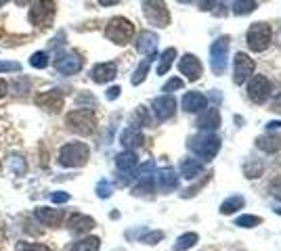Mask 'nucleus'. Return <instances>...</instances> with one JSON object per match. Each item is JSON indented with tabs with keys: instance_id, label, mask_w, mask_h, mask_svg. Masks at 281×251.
Wrapping results in <instances>:
<instances>
[{
	"instance_id": "nucleus-1",
	"label": "nucleus",
	"mask_w": 281,
	"mask_h": 251,
	"mask_svg": "<svg viewBox=\"0 0 281 251\" xmlns=\"http://www.w3.org/2000/svg\"><path fill=\"white\" fill-rule=\"evenodd\" d=\"M89 155H91V149L86 143H80V141L68 143V145H63L61 151H59V166H63V168H82L86 162H89Z\"/></svg>"
},
{
	"instance_id": "nucleus-2",
	"label": "nucleus",
	"mask_w": 281,
	"mask_h": 251,
	"mask_svg": "<svg viewBox=\"0 0 281 251\" xmlns=\"http://www.w3.org/2000/svg\"><path fill=\"white\" fill-rule=\"evenodd\" d=\"M189 149L202 159H212L221 151V139L212 132H200L189 139Z\"/></svg>"
},
{
	"instance_id": "nucleus-3",
	"label": "nucleus",
	"mask_w": 281,
	"mask_h": 251,
	"mask_svg": "<svg viewBox=\"0 0 281 251\" xmlns=\"http://www.w3.org/2000/svg\"><path fill=\"white\" fill-rule=\"evenodd\" d=\"M66 124L72 132L76 134H82V136H89L97 130V120H95V113L91 109H76V111H70L68 118H66Z\"/></svg>"
},
{
	"instance_id": "nucleus-4",
	"label": "nucleus",
	"mask_w": 281,
	"mask_h": 251,
	"mask_svg": "<svg viewBox=\"0 0 281 251\" xmlns=\"http://www.w3.org/2000/svg\"><path fill=\"white\" fill-rule=\"evenodd\" d=\"M105 36L114 44H128L135 36V26L124 17H114L105 28Z\"/></svg>"
},
{
	"instance_id": "nucleus-5",
	"label": "nucleus",
	"mask_w": 281,
	"mask_h": 251,
	"mask_svg": "<svg viewBox=\"0 0 281 251\" xmlns=\"http://www.w3.org/2000/svg\"><path fill=\"white\" fill-rule=\"evenodd\" d=\"M143 13L147 21L156 28H166L170 26V13L164 0H145L143 3Z\"/></svg>"
},
{
	"instance_id": "nucleus-6",
	"label": "nucleus",
	"mask_w": 281,
	"mask_h": 251,
	"mask_svg": "<svg viewBox=\"0 0 281 251\" xmlns=\"http://www.w3.org/2000/svg\"><path fill=\"white\" fill-rule=\"evenodd\" d=\"M227 55H229V38L223 36L212 42L210 47V65L216 76H223L227 70Z\"/></svg>"
},
{
	"instance_id": "nucleus-7",
	"label": "nucleus",
	"mask_w": 281,
	"mask_h": 251,
	"mask_svg": "<svg viewBox=\"0 0 281 251\" xmlns=\"http://www.w3.org/2000/svg\"><path fill=\"white\" fill-rule=\"evenodd\" d=\"M248 47L254 53H263L271 44V28L267 24H252L248 30Z\"/></svg>"
},
{
	"instance_id": "nucleus-8",
	"label": "nucleus",
	"mask_w": 281,
	"mask_h": 251,
	"mask_svg": "<svg viewBox=\"0 0 281 251\" xmlns=\"http://www.w3.org/2000/svg\"><path fill=\"white\" fill-rule=\"evenodd\" d=\"M55 17V3L53 0H36L30 9V21L38 28H47Z\"/></svg>"
},
{
	"instance_id": "nucleus-9",
	"label": "nucleus",
	"mask_w": 281,
	"mask_h": 251,
	"mask_svg": "<svg viewBox=\"0 0 281 251\" xmlns=\"http://www.w3.org/2000/svg\"><path fill=\"white\" fill-rule=\"evenodd\" d=\"M271 93H273L271 82H269L265 76H254V78L250 80L248 95H250V99H252L254 103H258V105L267 103V101H269V97H271Z\"/></svg>"
},
{
	"instance_id": "nucleus-10",
	"label": "nucleus",
	"mask_w": 281,
	"mask_h": 251,
	"mask_svg": "<svg viewBox=\"0 0 281 251\" xmlns=\"http://www.w3.org/2000/svg\"><path fill=\"white\" fill-rule=\"evenodd\" d=\"M55 70L63 76H74L82 70V57L78 53H61L57 59H55Z\"/></svg>"
},
{
	"instance_id": "nucleus-11",
	"label": "nucleus",
	"mask_w": 281,
	"mask_h": 251,
	"mask_svg": "<svg viewBox=\"0 0 281 251\" xmlns=\"http://www.w3.org/2000/svg\"><path fill=\"white\" fill-rule=\"evenodd\" d=\"M254 59L246 53H237L235 55V84H244L252 74H254Z\"/></svg>"
},
{
	"instance_id": "nucleus-12",
	"label": "nucleus",
	"mask_w": 281,
	"mask_h": 251,
	"mask_svg": "<svg viewBox=\"0 0 281 251\" xmlns=\"http://www.w3.org/2000/svg\"><path fill=\"white\" fill-rule=\"evenodd\" d=\"M34 103L40 107V109H45V111H61L63 109V95L59 93V90H47V93H42L34 99Z\"/></svg>"
},
{
	"instance_id": "nucleus-13",
	"label": "nucleus",
	"mask_w": 281,
	"mask_h": 251,
	"mask_svg": "<svg viewBox=\"0 0 281 251\" xmlns=\"http://www.w3.org/2000/svg\"><path fill=\"white\" fill-rule=\"evenodd\" d=\"M179 72L183 76H187V80L191 82H196L202 78V72H204V67L200 63V59L196 55H185L181 61H179Z\"/></svg>"
},
{
	"instance_id": "nucleus-14",
	"label": "nucleus",
	"mask_w": 281,
	"mask_h": 251,
	"mask_svg": "<svg viewBox=\"0 0 281 251\" xmlns=\"http://www.w3.org/2000/svg\"><path fill=\"white\" fill-rule=\"evenodd\" d=\"M34 218H36L42 226L57 228V226L63 224V220H66V212H63V210H51V208H36Z\"/></svg>"
},
{
	"instance_id": "nucleus-15",
	"label": "nucleus",
	"mask_w": 281,
	"mask_h": 251,
	"mask_svg": "<svg viewBox=\"0 0 281 251\" xmlns=\"http://www.w3.org/2000/svg\"><path fill=\"white\" fill-rule=\"evenodd\" d=\"M177 111V101L172 99L170 95H164V97H158L154 101V116L158 118V122H166L175 116Z\"/></svg>"
},
{
	"instance_id": "nucleus-16",
	"label": "nucleus",
	"mask_w": 281,
	"mask_h": 251,
	"mask_svg": "<svg viewBox=\"0 0 281 251\" xmlns=\"http://www.w3.org/2000/svg\"><path fill=\"white\" fill-rule=\"evenodd\" d=\"M156 180H158V187L162 193H170L179 187V174L175 172V168H162L158 170L156 174Z\"/></svg>"
},
{
	"instance_id": "nucleus-17",
	"label": "nucleus",
	"mask_w": 281,
	"mask_h": 251,
	"mask_svg": "<svg viewBox=\"0 0 281 251\" xmlns=\"http://www.w3.org/2000/svg\"><path fill=\"white\" fill-rule=\"evenodd\" d=\"M118 76V67L116 63H99L93 67V72H91V78L97 82V84H107V82H112L114 78Z\"/></svg>"
},
{
	"instance_id": "nucleus-18",
	"label": "nucleus",
	"mask_w": 281,
	"mask_h": 251,
	"mask_svg": "<svg viewBox=\"0 0 281 251\" xmlns=\"http://www.w3.org/2000/svg\"><path fill=\"white\" fill-rule=\"evenodd\" d=\"M68 228L74 235H84V233H89L95 228V220L91 216H84V214H72L68 220Z\"/></svg>"
},
{
	"instance_id": "nucleus-19",
	"label": "nucleus",
	"mask_w": 281,
	"mask_h": 251,
	"mask_svg": "<svg viewBox=\"0 0 281 251\" xmlns=\"http://www.w3.org/2000/svg\"><path fill=\"white\" fill-rule=\"evenodd\" d=\"M137 166H139V157L135 151H124L116 157L118 174H137Z\"/></svg>"
},
{
	"instance_id": "nucleus-20",
	"label": "nucleus",
	"mask_w": 281,
	"mask_h": 251,
	"mask_svg": "<svg viewBox=\"0 0 281 251\" xmlns=\"http://www.w3.org/2000/svg\"><path fill=\"white\" fill-rule=\"evenodd\" d=\"M143 132L137 128V126H131V128H126L124 132H122V136H120V143H122V147L126 149V151H135V149H139L141 145H143Z\"/></svg>"
},
{
	"instance_id": "nucleus-21",
	"label": "nucleus",
	"mask_w": 281,
	"mask_h": 251,
	"mask_svg": "<svg viewBox=\"0 0 281 251\" xmlns=\"http://www.w3.org/2000/svg\"><path fill=\"white\" fill-rule=\"evenodd\" d=\"M219 126H221V113H219V109H214V107L206 109L202 116L198 118V128L202 132H212Z\"/></svg>"
},
{
	"instance_id": "nucleus-22",
	"label": "nucleus",
	"mask_w": 281,
	"mask_h": 251,
	"mask_svg": "<svg viewBox=\"0 0 281 251\" xmlns=\"http://www.w3.org/2000/svg\"><path fill=\"white\" fill-rule=\"evenodd\" d=\"M158 34L154 32H141L139 40H137V51L143 53V55H149V57H154L156 51H158Z\"/></svg>"
},
{
	"instance_id": "nucleus-23",
	"label": "nucleus",
	"mask_w": 281,
	"mask_h": 251,
	"mask_svg": "<svg viewBox=\"0 0 281 251\" xmlns=\"http://www.w3.org/2000/svg\"><path fill=\"white\" fill-rule=\"evenodd\" d=\"M208 107V99L202 93H187L183 97V109L189 113H198Z\"/></svg>"
},
{
	"instance_id": "nucleus-24",
	"label": "nucleus",
	"mask_w": 281,
	"mask_h": 251,
	"mask_svg": "<svg viewBox=\"0 0 281 251\" xmlns=\"http://www.w3.org/2000/svg\"><path fill=\"white\" fill-rule=\"evenodd\" d=\"M202 164L198 162V159H185V162L181 164V176L189 178V180H196L200 174H202Z\"/></svg>"
},
{
	"instance_id": "nucleus-25",
	"label": "nucleus",
	"mask_w": 281,
	"mask_h": 251,
	"mask_svg": "<svg viewBox=\"0 0 281 251\" xmlns=\"http://www.w3.org/2000/svg\"><path fill=\"white\" fill-rule=\"evenodd\" d=\"M244 205H246L244 197H240V195H233V197H229V199H225V201H223V205H221V214L231 216V214H235L237 210H242Z\"/></svg>"
},
{
	"instance_id": "nucleus-26",
	"label": "nucleus",
	"mask_w": 281,
	"mask_h": 251,
	"mask_svg": "<svg viewBox=\"0 0 281 251\" xmlns=\"http://www.w3.org/2000/svg\"><path fill=\"white\" fill-rule=\"evenodd\" d=\"M99 247H101V241L97 237H86L76 241L70 251H99Z\"/></svg>"
},
{
	"instance_id": "nucleus-27",
	"label": "nucleus",
	"mask_w": 281,
	"mask_h": 251,
	"mask_svg": "<svg viewBox=\"0 0 281 251\" xmlns=\"http://www.w3.org/2000/svg\"><path fill=\"white\" fill-rule=\"evenodd\" d=\"M175 59H177V49H166L164 53H162V57H160V65H158V76H164L170 67H172V63H175Z\"/></svg>"
},
{
	"instance_id": "nucleus-28",
	"label": "nucleus",
	"mask_w": 281,
	"mask_h": 251,
	"mask_svg": "<svg viewBox=\"0 0 281 251\" xmlns=\"http://www.w3.org/2000/svg\"><path fill=\"white\" fill-rule=\"evenodd\" d=\"M139 180V185L137 187H133V195H137V197H141V195H149V193H154V189H156V178L151 176V178H137Z\"/></svg>"
},
{
	"instance_id": "nucleus-29",
	"label": "nucleus",
	"mask_w": 281,
	"mask_h": 251,
	"mask_svg": "<svg viewBox=\"0 0 281 251\" xmlns=\"http://www.w3.org/2000/svg\"><path fill=\"white\" fill-rule=\"evenodd\" d=\"M258 149H263L267 153H275L281 149V139H277V136H263V139L256 141Z\"/></svg>"
},
{
	"instance_id": "nucleus-30",
	"label": "nucleus",
	"mask_w": 281,
	"mask_h": 251,
	"mask_svg": "<svg viewBox=\"0 0 281 251\" xmlns=\"http://www.w3.org/2000/svg\"><path fill=\"white\" fill-rule=\"evenodd\" d=\"M198 233H185V235H181L179 239H177V243H175V251H187V249H191L193 245L198 243Z\"/></svg>"
},
{
	"instance_id": "nucleus-31",
	"label": "nucleus",
	"mask_w": 281,
	"mask_h": 251,
	"mask_svg": "<svg viewBox=\"0 0 281 251\" xmlns=\"http://www.w3.org/2000/svg\"><path fill=\"white\" fill-rule=\"evenodd\" d=\"M254 9H256V0H235L233 3L235 15H250Z\"/></svg>"
},
{
	"instance_id": "nucleus-32",
	"label": "nucleus",
	"mask_w": 281,
	"mask_h": 251,
	"mask_svg": "<svg viewBox=\"0 0 281 251\" xmlns=\"http://www.w3.org/2000/svg\"><path fill=\"white\" fill-rule=\"evenodd\" d=\"M151 59H154V57H149V59H145L139 67H137V72H135V76H133V86H139L145 78H147V72H149V65H151Z\"/></svg>"
},
{
	"instance_id": "nucleus-33",
	"label": "nucleus",
	"mask_w": 281,
	"mask_h": 251,
	"mask_svg": "<svg viewBox=\"0 0 281 251\" xmlns=\"http://www.w3.org/2000/svg\"><path fill=\"white\" fill-rule=\"evenodd\" d=\"M235 224L242 226V228H254V226H258V224H263V218H256V216L244 214V216H240V218L235 220Z\"/></svg>"
},
{
	"instance_id": "nucleus-34",
	"label": "nucleus",
	"mask_w": 281,
	"mask_h": 251,
	"mask_svg": "<svg viewBox=\"0 0 281 251\" xmlns=\"http://www.w3.org/2000/svg\"><path fill=\"white\" fill-rule=\"evenodd\" d=\"M30 65L36 67V70H45V67H49V55L47 53H34L30 57Z\"/></svg>"
},
{
	"instance_id": "nucleus-35",
	"label": "nucleus",
	"mask_w": 281,
	"mask_h": 251,
	"mask_svg": "<svg viewBox=\"0 0 281 251\" xmlns=\"http://www.w3.org/2000/svg\"><path fill=\"white\" fill-rule=\"evenodd\" d=\"M30 86H32L30 78H17V80L13 82L15 93H19V95H26V93H30Z\"/></svg>"
},
{
	"instance_id": "nucleus-36",
	"label": "nucleus",
	"mask_w": 281,
	"mask_h": 251,
	"mask_svg": "<svg viewBox=\"0 0 281 251\" xmlns=\"http://www.w3.org/2000/svg\"><path fill=\"white\" fill-rule=\"evenodd\" d=\"M11 170L17 174V176H24L26 174V162L21 157H11V162H9Z\"/></svg>"
},
{
	"instance_id": "nucleus-37",
	"label": "nucleus",
	"mask_w": 281,
	"mask_h": 251,
	"mask_svg": "<svg viewBox=\"0 0 281 251\" xmlns=\"http://www.w3.org/2000/svg\"><path fill=\"white\" fill-rule=\"evenodd\" d=\"M112 193H114V187L110 185L107 180H101L99 185H97V195L101 197V199H107V197H112Z\"/></svg>"
},
{
	"instance_id": "nucleus-38",
	"label": "nucleus",
	"mask_w": 281,
	"mask_h": 251,
	"mask_svg": "<svg viewBox=\"0 0 281 251\" xmlns=\"http://www.w3.org/2000/svg\"><path fill=\"white\" fill-rule=\"evenodd\" d=\"M17 251H53V249L42 243H21L17 247Z\"/></svg>"
},
{
	"instance_id": "nucleus-39",
	"label": "nucleus",
	"mask_w": 281,
	"mask_h": 251,
	"mask_svg": "<svg viewBox=\"0 0 281 251\" xmlns=\"http://www.w3.org/2000/svg\"><path fill=\"white\" fill-rule=\"evenodd\" d=\"M21 72V65L17 61H0V74H13Z\"/></svg>"
},
{
	"instance_id": "nucleus-40",
	"label": "nucleus",
	"mask_w": 281,
	"mask_h": 251,
	"mask_svg": "<svg viewBox=\"0 0 281 251\" xmlns=\"http://www.w3.org/2000/svg\"><path fill=\"white\" fill-rule=\"evenodd\" d=\"M183 88V80L181 78H172L164 84V93H172V90H181Z\"/></svg>"
},
{
	"instance_id": "nucleus-41",
	"label": "nucleus",
	"mask_w": 281,
	"mask_h": 251,
	"mask_svg": "<svg viewBox=\"0 0 281 251\" xmlns=\"http://www.w3.org/2000/svg\"><path fill=\"white\" fill-rule=\"evenodd\" d=\"M164 239V233H160V231H154V233H149V235H145L141 241L143 243H147V245H156L158 241H162Z\"/></svg>"
},
{
	"instance_id": "nucleus-42",
	"label": "nucleus",
	"mask_w": 281,
	"mask_h": 251,
	"mask_svg": "<svg viewBox=\"0 0 281 251\" xmlns=\"http://www.w3.org/2000/svg\"><path fill=\"white\" fill-rule=\"evenodd\" d=\"M51 201L53 203H68L70 201V193H63V191H57L51 195Z\"/></svg>"
},
{
	"instance_id": "nucleus-43",
	"label": "nucleus",
	"mask_w": 281,
	"mask_h": 251,
	"mask_svg": "<svg viewBox=\"0 0 281 251\" xmlns=\"http://www.w3.org/2000/svg\"><path fill=\"white\" fill-rule=\"evenodd\" d=\"M261 172H263V166H261V164H252V166L246 168V176H248V178H256Z\"/></svg>"
},
{
	"instance_id": "nucleus-44",
	"label": "nucleus",
	"mask_w": 281,
	"mask_h": 251,
	"mask_svg": "<svg viewBox=\"0 0 281 251\" xmlns=\"http://www.w3.org/2000/svg\"><path fill=\"white\" fill-rule=\"evenodd\" d=\"M120 93H122V90H120V86H112L110 90H107V101H114V99H118L120 97Z\"/></svg>"
},
{
	"instance_id": "nucleus-45",
	"label": "nucleus",
	"mask_w": 281,
	"mask_h": 251,
	"mask_svg": "<svg viewBox=\"0 0 281 251\" xmlns=\"http://www.w3.org/2000/svg\"><path fill=\"white\" fill-rule=\"evenodd\" d=\"M214 3H216V0H198V5H200L202 11H210L214 7Z\"/></svg>"
},
{
	"instance_id": "nucleus-46",
	"label": "nucleus",
	"mask_w": 281,
	"mask_h": 251,
	"mask_svg": "<svg viewBox=\"0 0 281 251\" xmlns=\"http://www.w3.org/2000/svg\"><path fill=\"white\" fill-rule=\"evenodd\" d=\"M271 195L281 201V185H273V187H271Z\"/></svg>"
},
{
	"instance_id": "nucleus-47",
	"label": "nucleus",
	"mask_w": 281,
	"mask_h": 251,
	"mask_svg": "<svg viewBox=\"0 0 281 251\" xmlns=\"http://www.w3.org/2000/svg\"><path fill=\"white\" fill-rule=\"evenodd\" d=\"M271 111H277V113H281V95H279V97L273 101V109H271Z\"/></svg>"
},
{
	"instance_id": "nucleus-48",
	"label": "nucleus",
	"mask_w": 281,
	"mask_h": 251,
	"mask_svg": "<svg viewBox=\"0 0 281 251\" xmlns=\"http://www.w3.org/2000/svg\"><path fill=\"white\" fill-rule=\"evenodd\" d=\"M7 88H9L7 82H5V80H0V99H3V97L7 95Z\"/></svg>"
},
{
	"instance_id": "nucleus-49",
	"label": "nucleus",
	"mask_w": 281,
	"mask_h": 251,
	"mask_svg": "<svg viewBox=\"0 0 281 251\" xmlns=\"http://www.w3.org/2000/svg\"><path fill=\"white\" fill-rule=\"evenodd\" d=\"M99 5H103V7H112V5H118V0H99Z\"/></svg>"
},
{
	"instance_id": "nucleus-50",
	"label": "nucleus",
	"mask_w": 281,
	"mask_h": 251,
	"mask_svg": "<svg viewBox=\"0 0 281 251\" xmlns=\"http://www.w3.org/2000/svg\"><path fill=\"white\" fill-rule=\"evenodd\" d=\"M267 128H269V130H275V128H281V122H269V124H267Z\"/></svg>"
},
{
	"instance_id": "nucleus-51",
	"label": "nucleus",
	"mask_w": 281,
	"mask_h": 251,
	"mask_svg": "<svg viewBox=\"0 0 281 251\" xmlns=\"http://www.w3.org/2000/svg\"><path fill=\"white\" fill-rule=\"evenodd\" d=\"M30 3H32V0H15V5H17V7H28Z\"/></svg>"
},
{
	"instance_id": "nucleus-52",
	"label": "nucleus",
	"mask_w": 281,
	"mask_h": 251,
	"mask_svg": "<svg viewBox=\"0 0 281 251\" xmlns=\"http://www.w3.org/2000/svg\"><path fill=\"white\" fill-rule=\"evenodd\" d=\"M179 3H183V5H187V3H191V0H179Z\"/></svg>"
},
{
	"instance_id": "nucleus-53",
	"label": "nucleus",
	"mask_w": 281,
	"mask_h": 251,
	"mask_svg": "<svg viewBox=\"0 0 281 251\" xmlns=\"http://www.w3.org/2000/svg\"><path fill=\"white\" fill-rule=\"evenodd\" d=\"M3 5H7V0H0V7H3Z\"/></svg>"
},
{
	"instance_id": "nucleus-54",
	"label": "nucleus",
	"mask_w": 281,
	"mask_h": 251,
	"mask_svg": "<svg viewBox=\"0 0 281 251\" xmlns=\"http://www.w3.org/2000/svg\"><path fill=\"white\" fill-rule=\"evenodd\" d=\"M277 214H281V210H277Z\"/></svg>"
}]
</instances>
